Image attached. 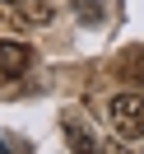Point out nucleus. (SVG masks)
I'll return each instance as SVG.
<instances>
[{
	"label": "nucleus",
	"mask_w": 144,
	"mask_h": 154,
	"mask_svg": "<svg viewBox=\"0 0 144 154\" xmlns=\"http://www.w3.org/2000/svg\"><path fill=\"white\" fill-rule=\"evenodd\" d=\"M19 14H23V19H33V23H47V19H51V5H47V0H23Z\"/></svg>",
	"instance_id": "4"
},
{
	"label": "nucleus",
	"mask_w": 144,
	"mask_h": 154,
	"mask_svg": "<svg viewBox=\"0 0 144 154\" xmlns=\"http://www.w3.org/2000/svg\"><path fill=\"white\" fill-rule=\"evenodd\" d=\"M5 5H23V0H5Z\"/></svg>",
	"instance_id": "7"
},
{
	"label": "nucleus",
	"mask_w": 144,
	"mask_h": 154,
	"mask_svg": "<svg viewBox=\"0 0 144 154\" xmlns=\"http://www.w3.org/2000/svg\"><path fill=\"white\" fill-rule=\"evenodd\" d=\"M79 14H84V19H98L102 10H98V0H79Z\"/></svg>",
	"instance_id": "6"
},
{
	"label": "nucleus",
	"mask_w": 144,
	"mask_h": 154,
	"mask_svg": "<svg viewBox=\"0 0 144 154\" xmlns=\"http://www.w3.org/2000/svg\"><path fill=\"white\" fill-rule=\"evenodd\" d=\"M116 75H121L125 84H144V47L121 51V61H116Z\"/></svg>",
	"instance_id": "3"
},
{
	"label": "nucleus",
	"mask_w": 144,
	"mask_h": 154,
	"mask_svg": "<svg viewBox=\"0 0 144 154\" xmlns=\"http://www.w3.org/2000/svg\"><path fill=\"white\" fill-rule=\"evenodd\" d=\"M70 145H75V154H98V145L88 140V131H79V126H70Z\"/></svg>",
	"instance_id": "5"
},
{
	"label": "nucleus",
	"mask_w": 144,
	"mask_h": 154,
	"mask_svg": "<svg viewBox=\"0 0 144 154\" xmlns=\"http://www.w3.org/2000/svg\"><path fill=\"white\" fill-rule=\"evenodd\" d=\"M107 122H112L116 135L140 140V135H144V89H125V94H116L112 103H107Z\"/></svg>",
	"instance_id": "1"
},
{
	"label": "nucleus",
	"mask_w": 144,
	"mask_h": 154,
	"mask_svg": "<svg viewBox=\"0 0 144 154\" xmlns=\"http://www.w3.org/2000/svg\"><path fill=\"white\" fill-rule=\"evenodd\" d=\"M33 70V47L28 42H0V75L5 79H19V75H28Z\"/></svg>",
	"instance_id": "2"
}]
</instances>
